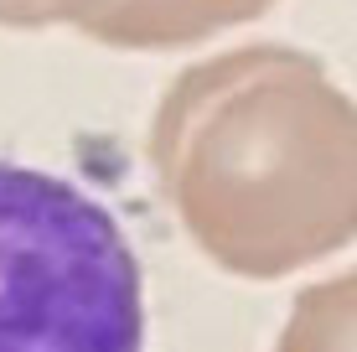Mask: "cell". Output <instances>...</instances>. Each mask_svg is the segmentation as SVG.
<instances>
[{"label":"cell","instance_id":"obj_4","mask_svg":"<svg viewBox=\"0 0 357 352\" xmlns=\"http://www.w3.org/2000/svg\"><path fill=\"white\" fill-rule=\"evenodd\" d=\"M275 352H357V264L295 296Z\"/></svg>","mask_w":357,"mask_h":352},{"label":"cell","instance_id":"obj_3","mask_svg":"<svg viewBox=\"0 0 357 352\" xmlns=\"http://www.w3.org/2000/svg\"><path fill=\"white\" fill-rule=\"evenodd\" d=\"M275 0H42L52 26H73L119 52H176L213 31L259 21Z\"/></svg>","mask_w":357,"mask_h":352},{"label":"cell","instance_id":"obj_2","mask_svg":"<svg viewBox=\"0 0 357 352\" xmlns=\"http://www.w3.org/2000/svg\"><path fill=\"white\" fill-rule=\"evenodd\" d=\"M0 352H145L140 264L83 187L0 161Z\"/></svg>","mask_w":357,"mask_h":352},{"label":"cell","instance_id":"obj_1","mask_svg":"<svg viewBox=\"0 0 357 352\" xmlns=\"http://www.w3.org/2000/svg\"><path fill=\"white\" fill-rule=\"evenodd\" d=\"M151 166L192 244L228 275L280 280L357 238V99L301 47H233L176 72Z\"/></svg>","mask_w":357,"mask_h":352},{"label":"cell","instance_id":"obj_5","mask_svg":"<svg viewBox=\"0 0 357 352\" xmlns=\"http://www.w3.org/2000/svg\"><path fill=\"white\" fill-rule=\"evenodd\" d=\"M0 26H10V31H47L52 21H47L42 0H0Z\"/></svg>","mask_w":357,"mask_h":352}]
</instances>
